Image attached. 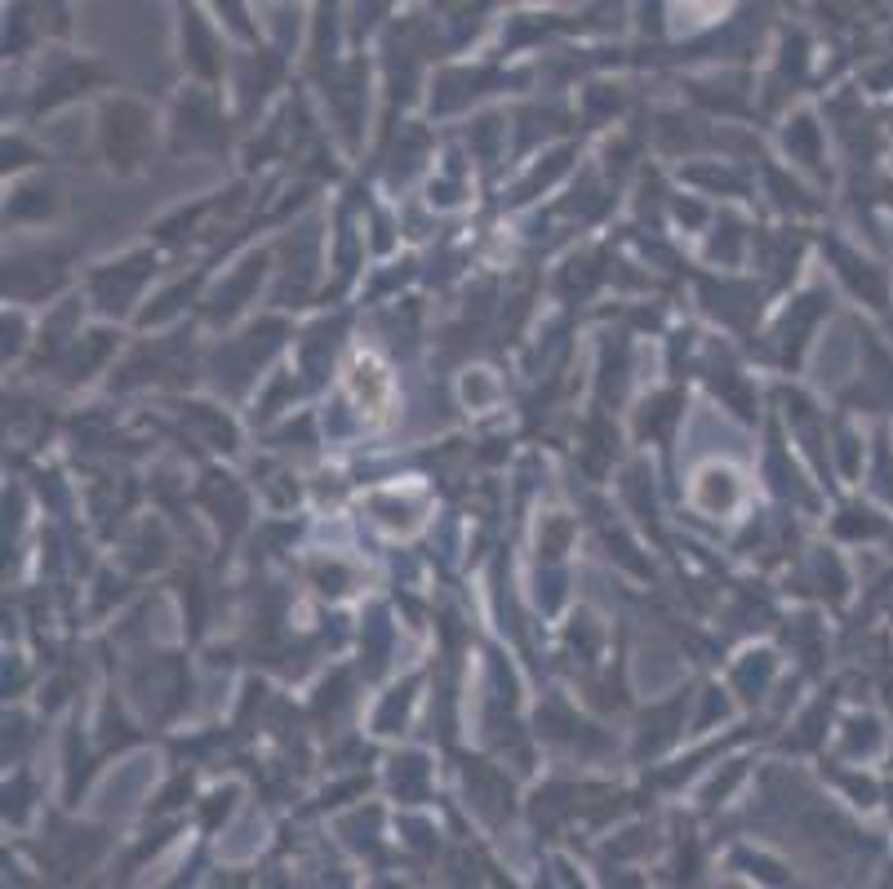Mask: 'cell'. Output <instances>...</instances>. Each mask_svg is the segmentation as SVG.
<instances>
[{
    "label": "cell",
    "instance_id": "6da1fadb",
    "mask_svg": "<svg viewBox=\"0 0 893 889\" xmlns=\"http://www.w3.org/2000/svg\"><path fill=\"white\" fill-rule=\"evenodd\" d=\"M347 391H352V400H356L361 409H370V414H383L387 391H391L387 370L374 361V356H365V352H361V356L347 365Z\"/></svg>",
    "mask_w": 893,
    "mask_h": 889
}]
</instances>
